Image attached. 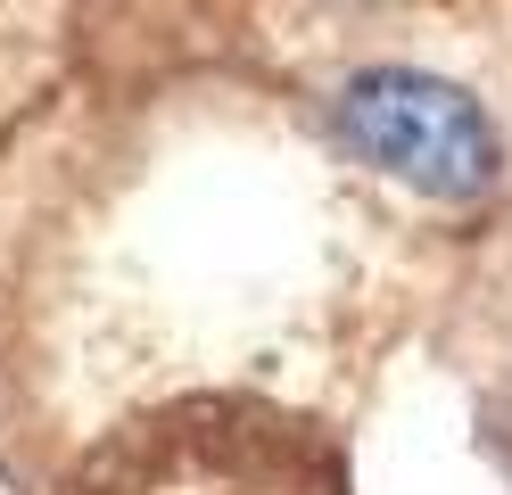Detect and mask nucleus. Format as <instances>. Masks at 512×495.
I'll use <instances>...</instances> for the list:
<instances>
[{
	"mask_svg": "<svg viewBox=\"0 0 512 495\" xmlns=\"http://www.w3.org/2000/svg\"><path fill=\"white\" fill-rule=\"evenodd\" d=\"M58 495H347L306 421L256 405H182L91 454Z\"/></svg>",
	"mask_w": 512,
	"mask_h": 495,
	"instance_id": "obj_1",
	"label": "nucleus"
},
{
	"mask_svg": "<svg viewBox=\"0 0 512 495\" xmlns=\"http://www.w3.org/2000/svg\"><path fill=\"white\" fill-rule=\"evenodd\" d=\"M339 132L380 174H397L422 198H446V207H471L504 182V141L479 116V99L438 75H413V66H372V75L347 83Z\"/></svg>",
	"mask_w": 512,
	"mask_h": 495,
	"instance_id": "obj_2",
	"label": "nucleus"
}]
</instances>
